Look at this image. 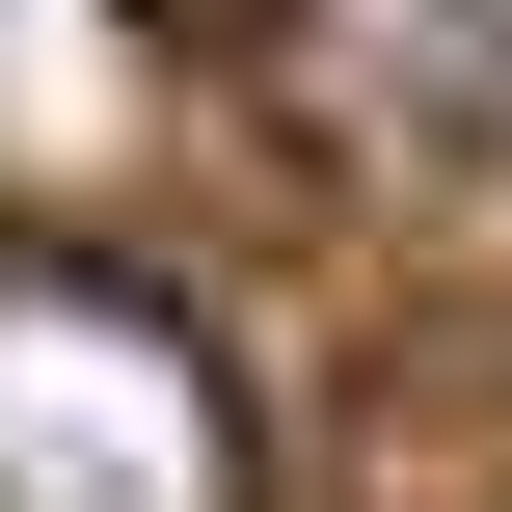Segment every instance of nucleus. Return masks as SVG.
Here are the masks:
<instances>
[{
    "label": "nucleus",
    "instance_id": "1",
    "mask_svg": "<svg viewBox=\"0 0 512 512\" xmlns=\"http://www.w3.org/2000/svg\"><path fill=\"white\" fill-rule=\"evenodd\" d=\"M0 512H243L216 486V378H189L162 297L0 270Z\"/></svg>",
    "mask_w": 512,
    "mask_h": 512
}]
</instances>
